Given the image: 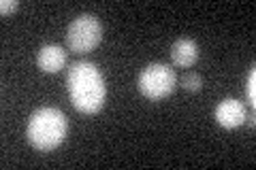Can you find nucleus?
I'll list each match as a JSON object with an SVG mask.
<instances>
[{
	"mask_svg": "<svg viewBox=\"0 0 256 170\" xmlns=\"http://www.w3.org/2000/svg\"><path fill=\"white\" fill-rule=\"evenodd\" d=\"M66 87L73 107L84 115H96L105 104L107 87L96 64L82 60L68 68Z\"/></svg>",
	"mask_w": 256,
	"mask_h": 170,
	"instance_id": "nucleus-1",
	"label": "nucleus"
},
{
	"mask_svg": "<svg viewBox=\"0 0 256 170\" xmlns=\"http://www.w3.org/2000/svg\"><path fill=\"white\" fill-rule=\"evenodd\" d=\"M66 115L56 107L36 109L28 119L26 136L28 143L38 151H54L66 139Z\"/></svg>",
	"mask_w": 256,
	"mask_h": 170,
	"instance_id": "nucleus-2",
	"label": "nucleus"
},
{
	"mask_svg": "<svg viewBox=\"0 0 256 170\" xmlns=\"http://www.w3.org/2000/svg\"><path fill=\"white\" fill-rule=\"evenodd\" d=\"M175 85H178V75H175V70L169 64H162V62L150 64L139 75V92L152 102L171 96Z\"/></svg>",
	"mask_w": 256,
	"mask_h": 170,
	"instance_id": "nucleus-3",
	"label": "nucleus"
},
{
	"mask_svg": "<svg viewBox=\"0 0 256 170\" xmlns=\"http://www.w3.org/2000/svg\"><path fill=\"white\" fill-rule=\"evenodd\" d=\"M102 38V26L96 19V15H79L66 28V45L75 53H90L94 47H98Z\"/></svg>",
	"mask_w": 256,
	"mask_h": 170,
	"instance_id": "nucleus-4",
	"label": "nucleus"
},
{
	"mask_svg": "<svg viewBox=\"0 0 256 170\" xmlns=\"http://www.w3.org/2000/svg\"><path fill=\"white\" fill-rule=\"evenodd\" d=\"M214 117L222 128H226V130H235V128L246 124L248 109H246L244 102H239L235 98H224L222 102H218V107H216Z\"/></svg>",
	"mask_w": 256,
	"mask_h": 170,
	"instance_id": "nucleus-5",
	"label": "nucleus"
},
{
	"mask_svg": "<svg viewBox=\"0 0 256 170\" xmlns=\"http://www.w3.org/2000/svg\"><path fill=\"white\" fill-rule=\"evenodd\" d=\"M64 64H66V51L60 45H43L36 53V66L50 75L62 70Z\"/></svg>",
	"mask_w": 256,
	"mask_h": 170,
	"instance_id": "nucleus-6",
	"label": "nucleus"
},
{
	"mask_svg": "<svg viewBox=\"0 0 256 170\" xmlns=\"http://www.w3.org/2000/svg\"><path fill=\"white\" fill-rule=\"evenodd\" d=\"M198 60V45L192 38H180L171 47V62L178 68H190Z\"/></svg>",
	"mask_w": 256,
	"mask_h": 170,
	"instance_id": "nucleus-7",
	"label": "nucleus"
},
{
	"mask_svg": "<svg viewBox=\"0 0 256 170\" xmlns=\"http://www.w3.org/2000/svg\"><path fill=\"white\" fill-rule=\"evenodd\" d=\"M182 87L186 92H198L203 87V79L198 72H186V75L182 77Z\"/></svg>",
	"mask_w": 256,
	"mask_h": 170,
	"instance_id": "nucleus-8",
	"label": "nucleus"
},
{
	"mask_svg": "<svg viewBox=\"0 0 256 170\" xmlns=\"http://www.w3.org/2000/svg\"><path fill=\"white\" fill-rule=\"evenodd\" d=\"M246 98H248V104L254 107V102H256V70H254V66L248 72V79H246Z\"/></svg>",
	"mask_w": 256,
	"mask_h": 170,
	"instance_id": "nucleus-9",
	"label": "nucleus"
},
{
	"mask_svg": "<svg viewBox=\"0 0 256 170\" xmlns=\"http://www.w3.org/2000/svg\"><path fill=\"white\" fill-rule=\"evenodd\" d=\"M18 9H20L18 0H2V2H0V13H2L4 17L6 15H11L13 11H18Z\"/></svg>",
	"mask_w": 256,
	"mask_h": 170,
	"instance_id": "nucleus-10",
	"label": "nucleus"
}]
</instances>
